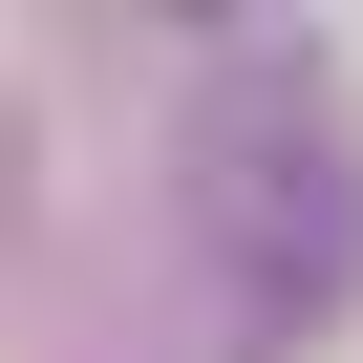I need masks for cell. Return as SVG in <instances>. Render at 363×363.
<instances>
[{"label":"cell","mask_w":363,"mask_h":363,"mask_svg":"<svg viewBox=\"0 0 363 363\" xmlns=\"http://www.w3.org/2000/svg\"><path fill=\"white\" fill-rule=\"evenodd\" d=\"M171 214H193V278H214V342L278 363L363 299V128L320 86L299 22H235L171 107Z\"/></svg>","instance_id":"1"}]
</instances>
